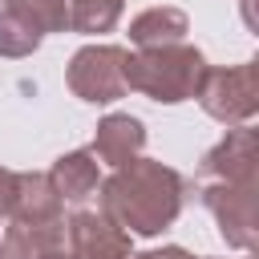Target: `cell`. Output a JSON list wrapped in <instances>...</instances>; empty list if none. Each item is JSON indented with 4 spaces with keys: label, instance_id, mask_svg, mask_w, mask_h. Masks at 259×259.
<instances>
[{
    "label": "cell",
    "instance_id": "cell-17",
    "mask_svg": "<svg viewBox=\"0 0 259 259\" xmlns=\"http://www.w3.org/2000/svg\"><path fill=\"white\" fill-rule=\"evenodd\" d=\"M8 4H12V0H0V12H4V8H8Z\"/></svg>",
    "mask_w": 259,
    "mask_h": 259
},
{
    "label": "cell",
    "instance_id": "cell-4",
    "mask_svg": "<svg viewBox=\"0 0 259 259\" xmlns=\"http://www.w3.org/2000/svg\"><path fill=\"white\" fill-rule=\"evenodd\" d=\"M69 89L85 101H113L125 93V53L117 45L81 49L69 65Z\"/></svg>",
    "mask_w": 259,
    "mask_h": 259
},
{
    "label": "cell",
    "instance_id": "cell-16",
    "mask_svg": "<svg viewBox=\"0 0 259 259\" xmlns=\"http://www.w3.org/2000/svg\"><path fill=\"white\" fill-rule=\"evenodd\" d=\"M0 259H8V247H4V243H0Z\"/></svg>",
    "mask_w": 259,
    "mask_h": 259
},
{
    "label": "cell",
    "instance_id": "cell-6",
    "mask_svg": "<svg viewBox=\"0 0 259 259\" xmlns=\"http://www.w3.org/2000/svg\"><path fill=\"white\" fill-rule=\"evenodd\" d=\"M73 259H130V235L109 214H73L69 223Z\"/></svg>",
    "mask_w": 259,
    "mask_h": 259
},
{
    "label": "cell",
    "instance_id": "cell-10",
    "mask_svg": "<svg viewBox=\"0 0 259 259\" xmlns=\"http://www.w3.org/2000/svg\"><path fill=\"white\" fill-rule=\"evenodd\" d=\"M186 32V16L178 8H150L130 24V40L142 49H158V45H178V36Z\"/></svg>",
    "mask_w": 259,
    "mask_h": 259
},
{
    "label": "cell",
    "instance_id": "cell-11",
    "mask_svg": "<svg viewBox=\"0 0 259 259\" xmlns=\"http://www.w3.org/2000/svg\"><path fill=\"white\" fill-rule=\"evenodd\" d=\"M4 12L24 16L36 32H57L69 24V0H12Z\"/></svg>",
    "mask_w": 259,
    "mask_h": 259
},
{
    "label": "cell",
    "instance_id": "cell-15",
    "mask_svg": "<svg viewBox=\"0 0 259 259\" xmlns=\"http://www.w3.org/2000/svg\"><path fill=\"white\" fill-rule=\"evenodd\" d=\"M130 259H190L182 247H166V251H146V255H130Z\"/></svg>",
    "mask_w": 259,
    "mask_h": 259
},
{
    "label": "cell",
    "instance_id": "cell-14",
    "mask_svg": "<svg viewBox=\"0 0 259 259\" xmlns=\"http://www.w3.org/2000/svg\"><path fill=\"white\" fill-rule=\"evenodd\" d=\"M12 198H16V174L0 170V214L12 210Z\"/></svg>",
    "mask_w": 259,
    "mask_h": 259
},
{
    "label": "cell",
    "instance_id": "cell-9",
    "mask_svg": "<svg viewBox=\"0 0 259 259\" xmlns=\"http://www.w3.org/2000/svg\"><path fill=\"white\" fill-rule=\"evenodd\" d=\"M49 182H53V190H57L61 198H69V202H85V198L97 190V162H93V154L81 150V154L61 158V162L53 166Z\"/></svg>",
    "mask_w": 259,
    "mask_h": 259
},
{
    "label": "cell",
    "instance_id": "cell-8",
    "mask_svg": "<svg viewBox=\"0 0 259 259\" xmlns=\"http://www.w3.org/2000/svg\"><path fill=\"white\" fill-rule=\"evenodd\" d=\"M146 134H142V121L130 117V113H113L97 125V142H93V158L109 162V166H121L130 162L138 150H142Z\"/></svg>",
    "mask_w": 259,
    "mask_h": 259
},
{
    "label": "cell",
    "instance_id": "cell-1",
    "mask_svg": "<svg viewBox=\"0 0 259 259\" xmlns=\"http://www.w3.org/2000/svg\"><path fill=\"white\" fill-rule=\"evenodd\" d=\"M182 206V178L162 162H121L105 182V214L121 231L158 235Z\"/></svg>",
    "mask_w": 259,
    "mask_h": 259
},
{
    "label": "cell",
    "instance_id": "cell-5",
    "mask_svg": "<svg viewBox=\"0 0 259 259\" xmlns=\"http://www.w3.org/2000/svg\"><path fill=\"white\" fill-rule=\"evenodd\" d=\"M206 206L219 214L227 243H235V247L255 243V178L206 186Z\"/></svg>",
    "mask_w": 259,
    "mask_h": 259
},
{
    "label": "cell",
    "instance_id": "cell-2",
    "mask_svg": "<svg viewBox=\"0 0 259 259\" xmlns=\"http://www.w3.org/2000/svg\"><path fill=\"white\" fill-rule=\"evenodd\" d=\"M206 65L186 45H158L138 57L125 53V89H138L154 101H182L198 93Z\"/></svg>",
    "mask_w": 259,
    "mask_h": 259
},
{
    "label": "cell",
    "instance_id": "cell-13",
    "mask_svg": "<svg viewBox=\"0 0 259 259\" xmlns=\"http://www.w3.org/2000/svg\"><path fill=\"white\" fill-rule=\"evenodd\" d=\"M40 45V32L24 20V16H16V12H4L0 16V53L4 57H24V53H32Z\"/></svg>",
    "mask_w": 259,
    "mask_h": 259
},
{
    "label": "cell",
    "instance_id": "cell-12",
    "mask_svg": "<svg viewBox=\"0 0 259 259\" xmlns=\"http://www.w3.org/2000/svg\"><path fill=\"white\" fill-rule=\"evenodd\" d=\"M121 0H69V24L77 32H109Z\"/></svg>",
    "mask_w": 259,
    "mask_h": 259
},
{
    "label": "cell",
    "instance_id": "cell-7",
    "mask_svg": "<svg viewBox=\"0 0 259 259\" xmlns=\"http://www.w3.org/2000/svg\"><path fill=\"white\" fill-rule=\"evenodd\" d=\"M202 178H214V182L255 178V134L251 130H235L219 150H210L206 162H202Z\"/></svg>",
    "mask_w": 259,
    "mask_h": 259
},
{
    "label": "cell",
    "instance_id": "cell-3",
    "mask_svg": "<svg viewBox=\"0 0 259 259\" xmlns=\"http://www.w3.org/2000/svg\"><path fill=\"white\" fill-rule=\"evenodd\" d=\"M198 97L202 109L219 121H247L259 105V89H255V65H239V69H206L198 81Z\"/></svg>",
    "mask_w": 259,
    "mask_h": 259
}]
</instances>
